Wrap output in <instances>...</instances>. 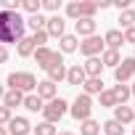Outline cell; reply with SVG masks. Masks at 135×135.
Listing matches in <instances>:
<instances>
[{
    "mask_svg": "<svg viewBox=\"0 0 135 135\" xmlns=\"http://www.w3.org/2000/svg\"><path fill=\"white\" fill-rule=\"evenodd\" d=\"M27 21L21 19L19 11H0V45L19 42L24 37Z\"/></svg>",
    "mask_w": 135,
    "mask_h": 135,
    "instance_id": "cell-1",
    "label": "cell"
},
{
    "mask_svg": "<svg viewBox=\"0 0 135 135\" xmlns=\"http://www.w3.org/2000/svg\"><path fill=\"white\" fill-rule=\"evenodd\" d=\"M8 90L32 93V90H37V80L32 72H13V74H8Z\"/></svg>",
    "mask_w": 135,
    "mask_h": 135,
    "instance_id": "cell-2",
    "label": "cell"
},
{
    "mask_svg": "<svg viewBox=\"0 0 135 135\" xmlns=\"http://www.w3.org/2000/svg\"><path fill=\"white\" fill-rule=\"evenodd\" d=\"M95 13H98V6L90 3V0H74V3L66 6V16L74 19V21H80V19H93Z\"/></svg>",
    "mask_w": 135,
    "mask_h": 135,
    "instance_id": "cell-3",
    "label": "cell"
},
{
    "mask_svg": "<svg viewBox=\"0 0 135 135\" xmlns=\"http://www.w3.org/2000/svg\"><path fill=\"white\" fill-rule=\"evenodd\" d=\"M69 111H72V117L77 119V122H85V119H90V114H93V98L90 95H77L74 98V103L69 106Z\"/></svg>",
    "mask_w": 135,
    "mask_h": 135,
    "instance_id": "cell-4",
    "label": "cell"
},
{
    "mask_svg": "<svg viewBox=\"0 0 135 135\" xmlns=\"http://www.w3.org/2000/svg\"><path fill=\"white\" fill-rule=\"evenodd\" d=\"M66 111H69V103H66L64 98H58V95H56L53 101H48V103H45V109H42L45 122H50V124H56V122H58Z\"/></svg>",
    "mask_w": 135,
    "mask_h": 135,
    "instance_id": "cell-5",
    "label": "cell"
},
{
    "mask_svg": "<svg viewBox=\"0 0 135 135\" xmlns=\"http://www.w3.org/2000/svg\"><path fill=\"white\" fill-rule=\"evenodd\" d=\"M80 53L88 56V58H98V53H103V37H98V35L85 37L80 42Z\"/></svg>",
    "mask_w": 135,
    "mask_h": 135,
    "instance_id": "cell-6",
    "label": "cell"
},
{
    "mask_svg": "<svg viewBox=\"0 0 135 135\" xmlns=\"http://www.w3.org/2000/svg\"><path fill=\"white\" fill-rule=\"evenodd\" d=\"M45 72H48V80H50L53 85H56V82H61V80H66V66H64V56H61L58 50H56V56H53V64L48 66Z\"/></svg>",
    "mask_w": 135,
    "mask_h": 135,
    "instance_id": "cell-7",
    "label": "cell"
},
{
    "mask_svg": "<svg viewBox=\"0 0 135 135\" xmlns=\"http://www.w3.org/2000/svg\"><path fill=\"white\" fill-rule=\"evenodd\" d=\"M135 77V58H122L119 61V66L114 69V80L117 82H127V80H132Z\"/></svg>",
    "mask_w": 135,
    "mask_h": 135,
    "instance_id": "cell-8",
    "label": "cell"
},
{
    "mask_svg": "<svg viewBox=\"0 0 135 135\" xmlns=\"http://www.w3.org/2000/svg\"><path fill=\"white\" fill-rule=\"evenodd\" d=\"M8 135H29V130H32V124H29V119L27 117H13L11 122H8Z\"/></svg>",
    "mask_w": 135,
    "mask_h": 135,
    "instance_id": "cell-9",
    "label": "cell"
},
{
    "mask_svg": "<svg viewBox=\"0 0 135 135\" xmlns=\"http://www.w3.org/2000/svg\"><path fill=\"white\" fill-rule=\"evenodd\" d=\"M45 32H48V37H58V40H61V37L66 35V32H64V19H61L58 13L50 16V19L45 21Z\"/></svg>",
    "mask_w": 135,
    "mask_h": 135,
    "instance_id": "cell-10",
    "label": "cell"
},
{
    "mask_svg": "<svg viewBox=\"0 0 135 135\" xmlns=\"http://www.w3.org/2000/svg\"><path fill=\"white\" fill-rule=\"evenodd\" d=\"M35 61H37V66H40V69H48V66L53 64V56H56V50H50L48 45L45 48H35Z\"/></svg>",
    "mask_w": 135,
    "mask_h": 135,
    "instance_id": "cell-11",
    "label": "cell"
},
{
    "mask_svg": "<svg viewBox=\"0 0 135 135\" xmlns=\"http://www.w3.org/2000/svg\"><path fill=\"white\" fill-rule=\"evenodd\" d=\"M103 45H106V50H119V48L124 45L122 32H119V29H109V32L103 35Z\"/></svg>",
    "mask_w": 135,
    "mask_h": 135,
    "instance_id": "cell-12",
    "label": "cell"
},
{
    "mask_svg": "<svg viewBox=\"0 0 135 135\" xmlns=\"http://www.w3.org/2000/svg\"><path fill=\"white\" fill-rule=\"evenodd\" d=\"M132 119H135V111H132L127 103H119V106H114V122H119V124L124 127V124H130Z\"/></svg>",
    "mask_w": 135,
    "mask_h": 135,
    "instance_id": "cell-13",
    "label": "cell"
},
{
    "mask_svg": "<svg viewBox=\"0 0 135 135\" xmlns=\"http://www.w3.org/2000/svg\"><path fill=\"white\" fill-rule=\"evenodd\" d=\"M88 80V74H85V69H82V66L80 64H74V66H69V69H66V82H69V85H82Z\"/></svg>",
    "mask_w": 135,
    "mask_h": 135,
    "instance_id": "cell-14",
    "label": "cell"
},
{
    "mask_svg": "<svg viewBox=\"0 0 135 135\" xmlns=\"http://www.w3.org/2000/svg\"><path fill=\"white\" fill-rule=\"evenodd\" d=\"M35 93H37V98H40L42 103H45V101H53V98H56V85H53L50 80H42V82H37V90H35Z\"/></svg>",
    "mask_w": 135,
    "mask_h": 135,
    "instance_id": "cell-15",
    "label": "cell"
},
{
    "mask_svg": "<svg viewBox=\"0 0 135 135\" xmlns=\"http://www.w3.org/2000/svg\"><path fill=\"white\" fill-rule=\"evenodd\" d=\"M21 103H24V93H19V90H6V93H3V106H6V109L13 111V109L21 106Z\"/></svg>",
    "mask_w": 135,
    "mask_h": 135,
    "instance_id": "cell-16",
    "label": "cell"
},
{
    "mask_svg": "<svg viewBox=\"0 0 135 135\" xmlns=\"http://www.w3.org/2000/svg\"><path fill=\"white\" fill-rule=\"evenodd\" d=\"M74 27H77V35H82V37L95 35V19H80V21H74Z\"/></svg>",
    "mask_w": 135,
    "mask_h": 135,
    "instance_id": "cell-17",
    "label": "cell"
},
{
    "mask_svg": "<svg viewBox=\"0 0 135 135\" xmlns=\"http://www.w3.org/2000/svg\"><path fill=\"white\" fill-rule=\"evenodd\" d=\"M82 90H85V95H98L103 90V80L101 77H88L82 82Z\"/></svg>",
    "mask_w": 135,
    "mask_h": 135,
    "instance_id": "cell-18",
    "label": "cell"
},
{
    "mask_svg": "<svg viewBox=\"0 0 135 135\" xmlns=\"http://www.w3.org/2000/svg\"><path fill=\"white\" fill-rule=\"evenodd\" d=\"M82 69H85V74H88V77H101L103 64H101V58H88V61L82 64Z\"/></svg>",
    "mask_w": 135,
    "mask_h": 135,
    "instance_id": "cell-19",
    "label": "cell"
},
{
    "mask_svg": "<svg viewBox=\"0 0 135 135\" xmlns=\"http://www.w3.org/2000/svg\"><path fill=\"white\" fill-rule=\"evenodd\" d=\"M16 53H19L21 58L32 56V53H35V42H32V37H27V35H24V37H21V40L16 42Z\"/></svg>",
    "mask_w": 135,
    "mask_h": 135,
    "instance_id": "cell-20",
    "label": "cell"
},
{
    "mask_svg": "<svg viewBox=\"0 0 135 135\" xmlns=\"http://www.w3.org/2000/svg\"><path fill=\"white\" fill-rule=\"evenodd\" d=\"M119 61H122L119 50H103V53H101V64H103V66H111V69H117Z\"/></svg>",
    "mask_w": 135,
    "mask_h": 135,
    "instance_id": "cell-21",
    "label": "cell"
},
{
    "mask_svg": "<svg viewBox=\"0 0 135 135\" xmlns=\"http://www.w3.org/2000/svg\"><path fill=\"white\" fill-rule=\"evenodd\" d=\"M111 93H114V98H117V106H119V103H127V98L132 95V93H130V85H122V82H117V85L111 88Z\"/></svg>",
    "mask_w": 135,
    "mask_h": 135,
    "instance_id": "cell-22",
    "label": "cell"
},
{
    "mask_svg": "<svg viewBox=\"0 0 135 135\" xmlns=\"http://www.w3.org/2000/svg\"><path fill=\"white\" fill-rule=\"evenodd\" d=\"M27 111H42L45 109V103L37 98V93H29V95H24V103H21Z\"/></svg>",
    "mask_w": 135,
    "mask_h": 135,
    "instance_id": "cell-23",
    "label": "cell"
},
{
    "mask_svg": "<svg viewBox=\"0 0 135 135\" xmlns=\"http://www.w3.org/2000/svg\"><path fill=\"white\" fill-rule=\"evenodd\" d=\"M101 132V124L90 117V119H85V122H80V135H98Z\"/></svg>",
    "mask_w": 135,
    "mask_h": 135,
    "instance_id": "cell-24",
    "label": "cell"
},
{
    "mask_svg": "<svg viewBox=\"0 0 135 135\" xmlns=\"http://www.w3.org/2000/svg\"><path fill=\"white\" fill-rule=\"evenodd\" d=\"M58 42H61V53H74V50L80 48V42H77L74 35H64Z\"/></svg>",
    "mask_w": 135,
    "mask_h": 135,
    "instance_id": "cell-25",
    "label": "cell"
},
{
    "mask_svg": "<svg viewBox=\"0 0 135 135\" xmlns=\"http://www.w3.org/2000/svg\"><path fill=\"white\" fill-rule=\"evenodd\" d=\"M24 21H27V27H29L32 32H40V29H45V21H48V19H45L42 13H35V16L24 19Z\"/></svg>",
    "mask_w": 135,
    "mask_h": 135,
    "instance_id": "cell-26",
    "label": "cell"
},
{
    "mask_svg": "<svg viewBox=\"0 0 135 135\" xmlns=\"http://www.w3.org/2000/svg\"><path fill=\"white\" fill-rule=\"evenodd\" d=\"M119 27H124V29H130V27H135V11L132 8H127V11H119Z\"/></svg>",
    "mask_w": 135,
    "mask_h": 135,
    "instance_id": "cell-27",
    "label": "cell"
},
{
    "mask_svg": "<svg viewBox=\"0 0 135 135\" xmlns=\"http://www.w3.org/2000/svg\"><path fill=\"white\" fill-rule=\"evenodd\" d=\"M101 130H103L106 135H124V127H122L119 122H114V119H109V122H106Z\"/></svg>",
    "mask_w": 135,
    "mask_h": 135,
    "instance_id": "cell-28",
    "label": "cell"
},
{
    "mask_svg": "<svg viewBox=\"0 0 135 135\" xmlns=\"http://www.w3.org/2000/svg\"><path fill=\"white\" fill-rule=\"evenodd\" d=\"M98 98H101V106H106V109H114V106H117V98H114L111 90H101Z\"/></svg>",
    "mask_w": 135,
    "mask_h": 135,
    "instance_id": "cell-29",
    "label": "cell"
},
{
    "mask_svg": "<svg viewBox=\"0 0 135 135\" xmlns=\"http://www.w3.org/2000/svg\"><path fill=\"white\" fill-rule=\"evenodd\" d=\"M21 8H24L29 16H35V13H40L42 3H40V0H21Z\"/></svg>",
    "mask_w": 135,
    "mask_h": 135,
    "instance_id": "cell-30",
    "label": "cell"
},
{
    "mask_svg": "<svg viewBox=\"0 0 135 135\" xmlns=\"http://www.w3.org/2000/svg\"><path fill=\"white\" fill-rule=\"evenodd\" d=\"M35 135H56V124H50V122H40V124L35 127Z\"/></svg>",
    "mask_w": 135,
    "mask_h": 135,
    "instance_id": "cell-31",
    "label": "cell"
},
{
    "mask_svg": "<svg viewBox=\"0 0 135 135\" xmlns=\"http://www.w3.org/2000/svg\"><path fill=\"white\" fill-rule=\"evenodd\" d=\"M32 42H35V48H45V42H48V32H45V29L35 32V35H32Z\"/></svg>",
    "mask_w": 135,
    "mask_h": 135,
    "instance_id": "cell-32",
    "label": "cell"
},
{
    "mask_svg": "<svg viewBox=\"0 0 135 135\" xmlns=\"http://www.w3.org/2000/svg\"><path fill=\"white\" fill-rule=\"evenodd\" d=\"M42 8L45 11H50L53 16L58 13V8H61V0H42Z\"/></svg>",
    "mask_w": 135,
    "mask_h": 135,
    "instance_id": "cell-33",
    "label": "cell"
},
{
    "mask_svg": "<svg viewBox=\"0 0 135 135\" xmlns=\"http://www.w3.org/2000/svg\"><path fill=\"white\" fill-rule=\"evenodd\" d=\"M11 119H13V111H11V109H6V106H0V127L8 124Z\"/></svg>",
    "mask_w": 135,
    "mask_h": 135,
    "instance_id": "cell-34",
    "label": "cell"
},
{
    "mask_svg": "<svg viewBox=\"0 0 135 135\" xmlns=\"http://www.w3.org/2000/svg\"><path fill=\"white\" fill-rule=\"evenodd\" d=\"M0 6H3V11H19V8H21L19 0H3Z\"/></svg>",
    "mask_w": 135,
    "mask_h": 135,
    "instance_id": "cell-35",
    "label": "cell"
},
{
    "mask_svg": "<svg viewBox=\"0 0 135 135\" xmlns=\"http://www.w3.org/2000/svg\"><path fill=\"white\" fill-rule=\"evenodd\" d=\"M122 37H124V42H132V45H135V27L124 29V32H122Z\"/></svg>",
    "mask_w": 135,
    "mask_h": 135,
    "instance_id": "cell-36",
    "label": "cell"
},
{
    "mask_svg": "<svg viewBox=\"0 0 135 135\" xmlns=\"http://www.w3.org/2000/svg\"><path fill=\"white\" fill-rule=\"evenodd\" d=\"M111 6H117L119 11H127L130 8V0H111Z\"/></svg>",
    "mask_w": 135,
    "mask_h": 135,
    "instance_id": "cell-37",
    "label": "cell"
},
{
    "mask_svg": "<svg viewBox=\"0 0 135 135\" xmlns=\"http://www.w3.org/2000/svg\"><path fill=\"white\" fill-rule=\"evenodd\" d=\"M6 61H8V48L0 45V64H6Z\"/></svg>",
    "mask_w": 135,
    "mask_h": 135,
    "instance_id": "cell-38",
    "label": "cell"
},
{
    "mask_svg": "<svg viewBox=\"0 0 135 135\" xmlns=\"http://www.w3.org/2000/svg\"><path fill=\"white\" fill-rule=\"evenodd\" d=\"M0 135H8V130H6V127H0Z\"/></svg>",
    "mask_w": 135,
    "mask_h": 135,
    "instance_id": "cell-39",
    "label": "cell"
},
{
    "mask_svg": "<svg viewBox=\"0 0 135 135\" xmlns=\"http://www.w3.org/2000/svg\"><path fill=\"white\" fill-rule=\"evenodd\" d=\"M56 135H74V132H69V130H66V132H56Z\"/></svg>",
    "mask_w": 135,
    "mask_h": 135,
    "instance_id": "cell-40",
    "label": "cell"
},
{
    "mask_svg": "<svg viewBox=\"0 0 135 135\" xmlns=\"http://www.w3.org/2000/svg\"><path fill=\"white\" fill-rule=\"evenodd\" d=\"M130 93H132V95H135V82H132V85H130Z\"/></svg>",
    "mask_w": 135,
    "mask_h": 135,
    "instance_id": "cell-41",
    "label": "cell"
},
{
    "mask_svg": "<svg viewBox=\"0 0 135 135\" xmlns=\"http://www.w3.org/2000/svg\"><path fill=\"white\" fill-rule=\"evenodd\" d=\"M3 93H6V90H3V88H0V98H3Z\"/></svg>",
    "mask_w": 135,
    "mask_h": 135,
    "instance_id": "cell-42",
    "label": "cell"
},
{
    "mask_svg": "<svg viewBox=\"0 0 135 135\" xmlns=\"http://www.w3.org/2000/svg\"><path fill=\"white\" fill-rule=\"evenodd\" d=\"M132 135H135V130H132Z\"/></svg>",
    "mask_w": 135,
    "mask_h": 135,
    "instance_id": "cell-43",
    "label": "cell"
},
{
    "mask_svg": "<svg viewBox=\"0 0 135 135\" xmlns=\"http://www.w3.org/2000/svg\"><path fill=\"white\" fill-rule=\"evenodd\" d=\"M132 58H135V56H132Z\"/></svg>",
    "mask_w": 135,
    "mask_h": 135,
    "instance_id": "cell-44",
    "label": "cell"
},
{
    "mask_svg": "<svg viewBox=\"0 0 135 135\" xmlns=\"http://www.w3.org/2000/svg\"><path fill=\"white\" fill-rule=\"evenodd\" d=\"M132 111H135V109H132Z\"/></svg>",
    "mask_w": 135,
    "mask_h": 135,
    "instance_id": "cell-45",
    "label": "cell"
}]
</instances>
